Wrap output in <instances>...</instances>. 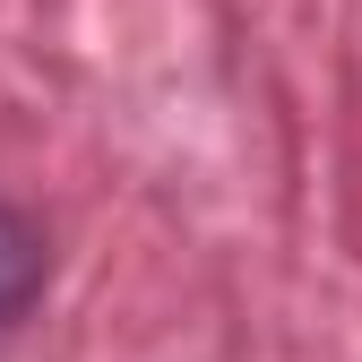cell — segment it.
Wrapping results in <instances>:
<instances>
[{
  "instance_id": "obj_1",
  "label": "cell",
  "mask_w": 362,
  "mask_h": 362,
  "mask_svg": "<svg viewBox=\"0 0 362 362\" xmlns=\"http://www.w3.org/2000/svg\"><path fill=\"white\" fill-rule=\"evenodd\" d=\"M35 293H43V233L0 199V328H9Z\"/></svg>"
}]
</instances>
